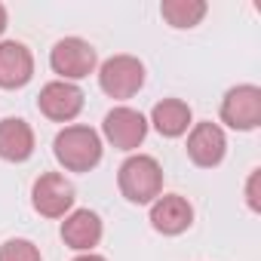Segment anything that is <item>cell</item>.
<instances>
[{"mask_svg": "<svg viewBox=\"0 0 261 261\" xmlns=\"http://www.w3.org/2000/svg\"><path fill=\"white\" fill-rule=\"evenodd\" d=\"M101 136L92 126L71 123L53 139V154L65 172H92L101 163Z\"/></svg>", "mask_w": 261, "mask_h": 261, "instance_id": "1", "label": "cell"}, {"mask_svg": "<svg viewBox=\"0 0 261 261\" xmlns=\"http://www.w3.org/2000/svg\"><path fill=\"white\" fill-rule=\"evenodd\" d=\"M117 188L133 206H151L163 194V166L151 154H133L117 169Z\"/></svg>", "mask_w": 261, "mask_h": 261, "instance_id": "2", "label": "cell"}, {"mask_svg": "<svg viewBox=\"0 0 261 261\" xmlns=\"http://www.w3.org/2000/svg\"><path fill=\"white\" fill-rule=\"evenodd\" d=\"M98 86L108 98L126 101L145 86V65L136 56H126V53L111 56L98 68Z\"/></svg>", "mask_w": 261, "mask_h": 261, "instance_id": "3", "label": "cell"}, {"mask_svg": "<svg viewBox=\"0 0 261 261\" xmlns=\"http://www.w3.org/2000/svg\"><path fill=\"white\" fill-rule=\"evenodd\" d=\"M95 65H98V53L83 37H62L49 53V68L59 74V80H68V83L89 77Z\"/></svg>", "mask_w": 261, "mask_h": 261, "instance_id": "4", "label": "cell"}, {"mask_svg": "<svg viewBox=\"0 0 261 261\" xmlns=\"http://www.w3.org/2000/svg\"><path fill=\"white\" fill-rule=\"evenodd\" d=\"M101 136L117 151H136L148 139V117L129 105H117L101 120Z\"/></svg>", "mask_w": 261, "mask_h": 261, "instance_id": "5", "label": "cell"}, {"mask_svg": "<svg viewBox=\"0 0 261 261\" xmlns=\"http://www.w3.org/2000/svg\"><path fill=\"white\" fill-rule=\"evenodd\" d=\"M221 123L237 133H252L261 126V89L255 83L230 86L221 98Z\"/></svg>", "mask_w": 261, "mask_h": 261, "instance_id": "6", "label": "cell"}, {"mask_svg": "<svg viewBox=\"0 0 261 261\" xmlns=\"http://www.w3.org/2000/svg\"><path fill=\"white\" fill-rule=\"evenodd\" d=\"M77 191L62 172H43L31 188V206L43 218H65L74 209Z\"/></svg>", "mask_w": 261, "mask_h": 261, "instance_id": "7", "label": "cell"}, {"mask_svg": "<svg viewBox=\"0 0 261 261\" xmlns=\"http://www.w3.org/2000/svg\"><path fill=\"white\" fill-rule=\"evenodd\" d=\"M188 160L200 169H215L224 154H227V136H224V129L212 120H203V123H194L188 129Z\"/></svg>", "mask_w": 261, "mask_h": 261, "instance_id": "8", "label": "cell"}, {"mask_svg": "<svg viewBox=\"0 0 261 261\" xmlns=\"http://www.w3.org/2000/svg\"><path fill=\"white\" fill-rule=\"evenodd\" d=\"M83 89L77 83H68V80H49L40 95H37V108L46 120L53 123H71L80 111H83Z\"/></svg>", "mask_w": 261, "mask_h": 261, "instance_id": "9", "label": "cell"}, {"mask_svg": "<svg viewBox=\"0 0 261 261\" xmlns=\"http://www.w3.org/2000/svg\"><path fill=\"white\" fill-rule=\"evenodd\" d=\"M194 224V206L181 194H160L151 203V227L163 237H178Z\"/></svg>", "mask_w": 261, "mask_h": 261, "instance_id": "10", "label": "cell"}, {"mask_svg": "<svg viewBox=\"0 0 261 261\" xmlns=\"http://www.w3.org/2000/svg\"><path fill=\"white\" fill-rule=\"evenodd\" d=\"M101 233H105L101 218L92 209H71L65 215V221H62V240H65V246L74 249V252H80V255L92 252L101 243Z\"/></svg>", "mask_w": 261, "mask_h": 261, "instance_id": "11", "label": "cell"}, {"mask_svg": "<svg viewBox=\"0 0 261 261\" xmlns=\"http://www.w3.org/2000/svg\"><path fill=\"white\" fill-rule=\"evenodd\" d=\"M34 77V56L19 40L0 43V89H22Z\"/></svg>", "mask_w": 261, "mask_h": 261, "instance_id": "12", "label": "cell"}, {"mask_svg": "<svg viewBox=\"0 0 261 261\" xmlns=\"http://www.w3.org/2000/svg\"><path fill=\"white\" fill-rule=\"evenodd\" d=\"M34 154V129L22 117H4L0 120V160L7 163H25Z\"/></svg>", "mask_w": 261, "mask_h": 261, "instance_id": "13", "label": "cell"}, {"mask_svg": "<svg viewBox=\"0 0 261 261\" xmlns=\"http://www.w3.org/2000/svg\"><path fill=\"white\" fill-rule=\"evenodd\" d=\"M151 123L163 139H178L194 126V114L191 105L181 98H163L151 108Z\"/></svg>", "mask_w": 261, "mask_h": 261, "instance_id": "14", "label": "cell"}, {"mask_svg": "<svg viewBox=\"0 0 261 261\" xmlns=\"http://www.w3.org/2000/svg\"><path fill=\"white\" fill-rule=\"evenodd\" d=\"M209 7H206V0H163L160 4V16L169 28H197L203 19H206Z\"/></svg>", "mask_w": 261, "mask_h": 261, "instance_id": "15", "label": "cell"}, {"mask_svg": "<svg viewBox=\"0 0 261 261\" xmlns=\"http://www.w3.org/2000/svg\"><path fill=\"white\" fill-rule=\"evenodd\" d=\"M0 261H43L31 240H7L0 246Z\"/></svg>", "mask_w": 261, "mask_h": 261, "instance_id": "16", "label": "cell"}, {"mask_svg": "<svg viewBox=\"0 0 261 261\" xmlns=\"http://www.w3.org/2000/svg\"><path fill=\"white\" fill-rule=\"evenodd\" d=\"M258 181H261V169H252L249 181H246V203L252 212H261V194H258Z\"/></svg>", "mask_w": 261, "mask_h": 261, "instance_id": "17", "label": "cell"}, {"mask_svg": "<svg viewBox=\"0 0 261 261\" xmlns=\"http://www.w3.org/2000/svg\"><path fill=\"white\" fill-rule=\"evenodd\" d=\"M74 261H108L105 255H95V252H83V255H77Z\"/></svg>", "mask_w": 261, "mask_h": 261, "instance_id": "18", "label": "cell"}, {"mask_svg": "<svg viewBox=\"0 0 261 261\" xmlns=\"http://www.w3.org/2000/svg\"><path fill=\"white\" fill-rule=\"evenodd\" d=\"M7 22H10V16H7V7L0 4V37H4V31H7Z\"/></svg>", "mask_w": 261, "mask_h": 261, "instance_id": "19", "label": "cell"}]
</instances>
